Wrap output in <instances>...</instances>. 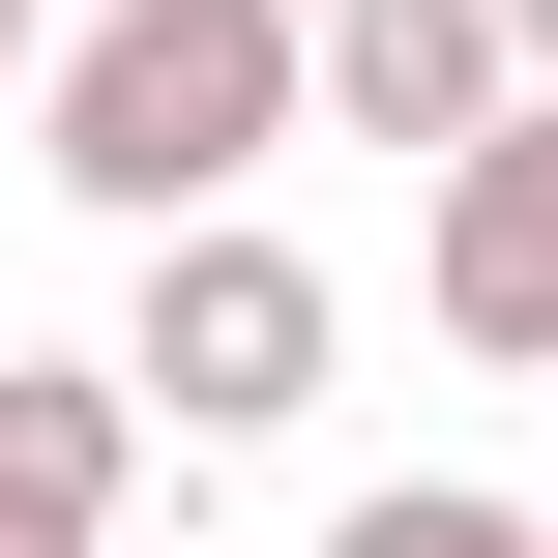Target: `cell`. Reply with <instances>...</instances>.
<instances>
[{"instance_id":"6da1fadb","label":"cell","mask_w":558,"mask_h":558,"mask_svg":"<svg viewBox=\"0 0 558 558\" xmlns=\"http://www.w3.org/2000/svg\"><path fill=\"white\" fill-rule=\"evenodd\" d=\"M294 118H324V0H88V29L29 59V147H59V206H88V235L235 206Z\"/></svg>"},{"instance_id":"7a4b0ae2","label":"cell","mask_w":558,"mask_h":558,"mask_svg":"<svg viewBox=\"0 0 558 558\" xmlns=\"http://www.w3.org/2000/svg\"><path fill=\"white\" fill-rule=\"evenodd\" d=\"M118 353H147V412H177V441H294V412H324V353H353V294H324L265 206H177Z\"/></svg>"},{"instance_id":"3957f363","label":"cell","mask_w":558,"mask_h":558,"mask_svg":"<svg viewBox=\"0 0 558 558\" xmlns=\"http://www.w3.org/2000/svg\"><path fill=\"white\" fill-rule=\"evenodd\" d=\"M324 118L412 147V177L500 147V118H530V0H324Z\"/></svg>"},{"instance_id":"277c9868","label":"cell","mask_w":558,"mask_h":558,"mask_svg":"<svg viewBox=\"0 0 558 558\" xmlns=\"http://www.w3.org/2000/svg\"><path fill=\"white\" fill-rule=\"evenodd\" d=\"M147 471V353H0V558H118Z\"/></svg>"},{"instance_id":"5b68a950","label":"cell","mask_w":558,"mask_h":558,"mask_svg":"<svg viewBox=\"0 0 558 558\" xmlns=\"http://www.w3.org/2000/svg\"><path fill=\"white\" fill-rule=\"evenodd\" d=\"M412 265H441L471 353H558V88L500 118V147H441V235H412Z\"/></svg>"},{"instance_id":"8992f818","label":"cell","mask_w":558,"mask_h":558,"mask_svg":"<svg viewBox=\"0 0 558 558\" xmlns=\"http://www.w3.org/2000/svg\"><path fill=\"white\" fill-rule=\"evenodd\" d=\"M324 558H558V530H530V500H471V471H383Z\"/></svg>"},{"instance_id":"52a82bcc","label":"cell","mask_w":558,"mask_h":558,"mask_svg":"<svg viewBox=\"0 0 558 558\" xmlns=\"http://www.w3.org/2000/svg\"><path fill=\"white\" fill-rule=\"evenodd\" d=\"M0 88H29V0H0Z\"/></svg>"},{"instance_id":"ba28073f","label":"cell","mask_w":558,"mask_h":558,"mask_svg":"<svg viewBox=\"0 0 558 558\" xmlns=\"http://www.w3.org/2000/svg\"><path fill=\"white\" fill-rule=\"evenodd\" d=\"M530 88H558V0H530Z\"/></svg>"}]
</instances>
